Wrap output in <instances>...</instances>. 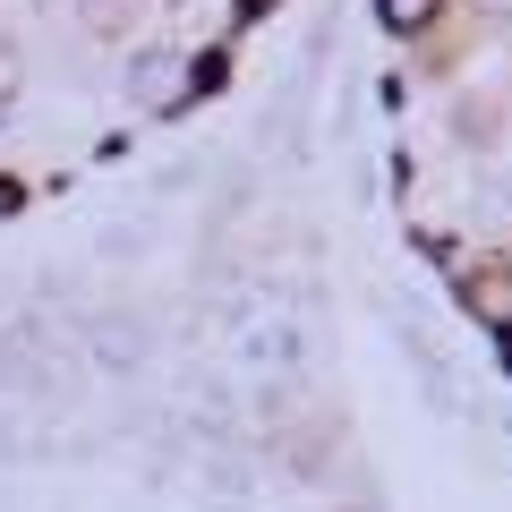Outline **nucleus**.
Returning <instances> with one entry per match:
<instances>
[{"instance_id": "423d86ee", "label": "nucleus", "mask_w": 512, "mask_h": 512, "mask_svg": "<svg viewBox=\"0 0 512 512\" xmlns=\"http://www.w3.org/2000/svg\"><path fill=\"white\" fill-rule=\"evenodd\" d=\"M478 18H512V0H478Z\"/></svg>"}, {"instance_id": "7ed1b4c3", "label": "nucleus", "mask_w": 512, "mask_h": 512, "mask_svg": "<svg viewBox=\"0 0 512 512\" xmlns=\"http://www.w3.org/2000/svg\"><path fill=\"white\" fill-rule=\"evenodd\" d=\"M384 9V26H393V35H419L427 18H436V0H376Z\"/></svg>"}, {"instance_id": "39448f33", "label": "nucleus", "mask_w": 512, "mask_h": 512, "mask_svg": "<svg viewBox=\"0 0 512 512\" xmlns=\"http://www.w3.org/2000/svg\"><path fill=\"white\" fill-rule=\"evenodd\" d=\"M9 94H18V52L0 43V103H9Z\"/></svg>"}, {"instance_id": "20e7f679", "label": "nucleus", "mask_w": 512, "mask_h": 512, "mask_svg": "<svg viewBox=\"0 0 512 512\" xmlns=\"http://www.w3.org/2000/svg\"><path fill=\"white\" fill-rule=\"evenodd\" d=\"M128 9H137V0H86V18H94V26H128Z\"/></svg>"}, {"instance_id": "f03ea898", "label": "nucleus", "mask_w": 512, "mask_h": 512, "mask_svg": "<svg viewBox=\"0 0 512 512\" xmlns=\"http://www.w3.org/2000/svg\"><path fill=\"white\" fill-rule=\"evenodd\" d=\"M470 308L487 325H512V274H470Z\"/></svg>"}, {"instance_id": "f257e3e1", "label": "nucleus", "mask_w": 512, "mask_h": 512, "mask_svg": "<svg viewBox=\"0 0 512 512\" xmlns=\"http://www.w3.org/2000/svg\"><path fill=\"white\" fill-rule=\"evenodd\" d=\"M128 86H137V103H180L188 77H180V60H171V52H146L137 69H128Z\"/></svg>"}]
</instances>
